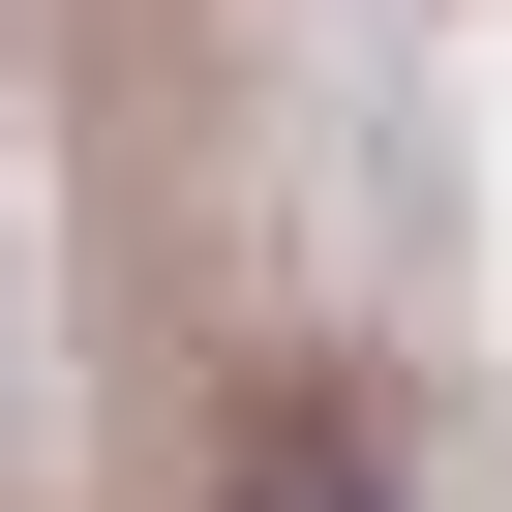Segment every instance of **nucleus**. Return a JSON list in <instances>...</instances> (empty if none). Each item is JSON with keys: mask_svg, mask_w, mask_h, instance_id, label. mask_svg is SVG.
Instances as JSON below:
<instances>
[{"mask_svg": "<svg viewBox=\"0 0 512 512\" xmlns=\"http://www.w3.org/2000/svg\"><path fill=\"white\" fill-rule=\"evenodd\" d=\"M241 512H392V482H362V452H272V482H241Z\"/></svg>", "mask_w": 512, "mask_h": 512, "instance_id": "nucleus-1", "label": "nucleus"}]
</instances>
